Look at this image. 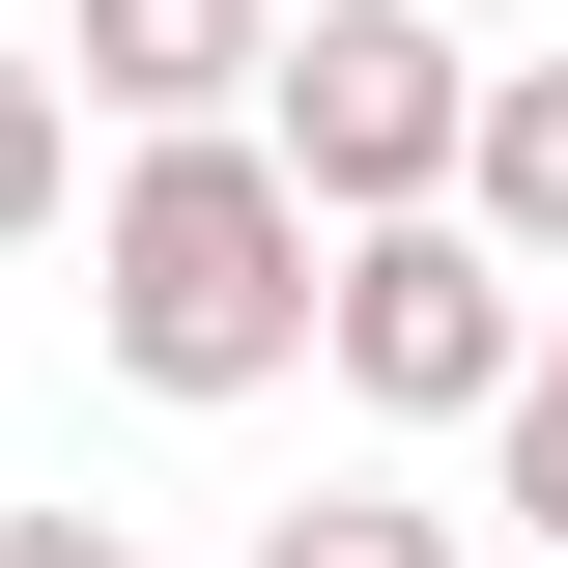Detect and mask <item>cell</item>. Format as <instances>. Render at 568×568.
I'll return each instance as SVG.
<instances>
[{
    "instance_id": "6da1fadb",
    "label": "cell",
    "mask_w": 568,
    "mask_h": 568,
    "mask_svg": "<svg viewBox=\"0 0 568 568\" xmlns=\"http://www.w3.org/2000/svg\"><path fill=\"white\" fill-rule=\"evenodd\" d=\"M85 342H114L142 398H284V369H313V200L256 171V114L142 142L114 200H85Z\"/></svg>"
},
{
    "instance_id": "7a4b0ae2",
    "label": "cell",
    "mask_w": 568,
    "mask_h": 568,
    "mask_svg": "<svg viewBox=\"0 0 568 568\" xmlns=\"http://www.w3.org/2000/svg\"><path fill=\"white\" fill-rule=\"evenodd\" d=\"M455 29L426 0H313V29H256V171L313 227H398V200H455Z\"/></svg>"
},
{
    "instance_id": "3957f363",
    "label": "cell",
    "mask_w": 568,
    "mask_h": 568,
    "mask_svg": "<svg viewBox=\"0 0 568 568\" xmlns=\"http://www.w3.org/2000/svg\"><path fill=\"white\" fill-rule=\"evenodd\" d=\"M511 342H540V284H511L455 200H398V227H313V369H342L369 426H484V398H511Z\"/></svg>"
},
{
    "instance_id": "277c9868",
    "label": "cell",
    "mask_w": 568,
    "mask_h": 568,
    "mask_svg": "<svg viewBox=\"0 0 568 568\" xmlns=\"http://www.w3.org/2000/svg\"><path fill=\"white\" fill-rule=\"evenodd\" d=\"M256 29H284V0H85L58 58H85V114H142V142H200V114H256Z\"/></svg>"
},
{
    "instance_id": "5b68a950",
    "label": "cell",
    "mask_w": 568,
    "mask_h": 568,
    "mask_svg": "<svg viewBox=\"0 0 568 568\" xmlns=\"http://www.w3.org/2000/svg\"><path fill=\"white\" fill-rule=\"evenodd\" d=\"M455 227H484L511 284H568V58H484V85H455Z\"/></svg>"
},
{
    "instance_id": "8992f818",
    "label": "cell",
    "mask_w": 568,
    "mask_h": 568,
    "mask_svg": "<svg viewBox=\"0 0 568 568\" xmlns=\"http://www.w3.org/2000/svg\"><path fill=\"white\" fill-rule=\"evenodd\" d=\"M256 568H455V511L426 484H313V511H256Z\"/></svg>"
},
{
    "instance_id": "52a82bcc",
    "label": "cell",
    "mask_w": 568,
    "mask_h": 568,
    "mask_svg": "<svg viewBox=\"0 0 568 568\" xmlns=\"http://www.w3.org/2000/svg\"><path fill=\"white\" fill-rule=\"evenodd\" d=\"M484 426H511V511L568 540V284H540V342H511V398H484Z\"/></svg>"
},
{
    "instance_id": "ba28073f",
    "label": "cell",
    "mask_w": 568,
    "mask_h": 568,
    "mask_svg": "<svg viewBox=\"0 0 568 568\" xmlns=\"http://www.w3.org/2000/svg\"><path fill=\"white\" fill-rule=\"evenodd\" d=\"M58 227V58H0V256Z\"/></svg>"
},
{
    "instance_id": "9c48e42d",
    "label": "cell",
    "mask_w": 568,
    "mask_h": 568,
    "mask_svg": "<svg viewBox=\"0 0 568 568\" xmlns=\"http://www.w3.org/2000/svg\"><path fill=\"white\" fill-rule=\"evenodd\" d=\"M0 568H142V540H114V511H0Z\"/></svg>"
}]
</instances>
